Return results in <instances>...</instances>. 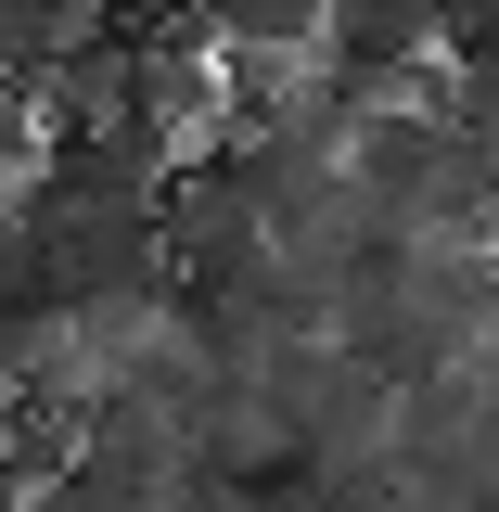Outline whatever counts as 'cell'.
I'll use <instances>...</instances> for the list:
<instances>
[{
    "label": "cell",
    "instance_id": "cell-3",
    "mask_svg": "<svg viewBox=\"0 0 499 512\" xmlns=\"http://www.w3.org/2000/svg\"><path fill=\"white\" fill-rule=\"evenodd\" d=\"M333 52L436 64V52H448V0H333Z\"/></svg>",
    "mask_w": 499,
    "mask_h": 512
},
{
    "label": "cell",
    "instance_id": "cell-5",
    "mask_svg": "<svg viewBox=\"0 0 499 512\" xmlns=\"http://www.w3.org/2000/svg\"><path fill=\"white\" fill-rule=\"evenodd\" d=\"M474 320H487V359H499V244L474 256Z\"/></svg>",
    "mask_w": 499,
    "mask_h": 512
},
{
    "label": "cell",
    "instance_id": "cell-1",
    "mask_svg": "<svg viewBox=\"0 0 499 512\" xmlns=\"http://www.w3.org/2000/svg\"><path fill=\"white\" fill-rule=\"evenodd\" d=\"M448 167H461V128L423 116V103H384V116H359V141H346V192H359L372 218H397V231H423V205L448 192Z\"/></svg>",
    "mask_w": 499,
    "mask_h": 512
},
{
    "label": "cell",
    "instance_id": "cell-2",
    "mask_svg": "<svg viewBox=\"0 0 499 512\" xmlns=\"http://www.w3.org/2000/svg\"><path fill=\"white\" fill-rule=\"evenodd\" d=\"M167 256L180 269H256L269 256V192H256V167H192V180H167Z\"/></svg>",
    "mask_w": 499,
    "mask_h": 512
},
{
    "label": "cell",
    "instance_id": "cell-4",
    "mask_svg": "<svg viewBox=\"0 0 499 512\" xmlns=\"http://www.w3.org/2000/svg\"><path fill=\"white\" fill-rule=\"evenodd\" d=\"M205 26H218V52H320L333 39V0H205Z\"/></svg>",
    "mask_w": 499,
    "mask_h": 512
},
{
    "label": "cell",
    "instance_id": "cell-6",
    "mask_svg": "<svg viewBox=\"0 0 499 512\" xmlns=\"http://www.w3.org/2000/svg\"><path fill=\"white\" fill-rule=\"evenodd\" d=\"M448 13H461V0H448Z\"/></svg>",
    "mask_w": 499,
    "mask_h": 512
}]
</instances>
